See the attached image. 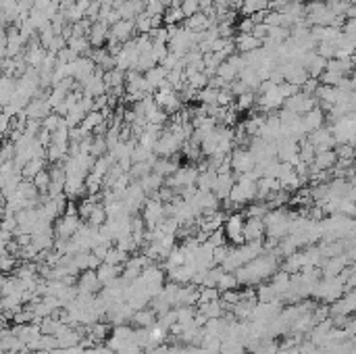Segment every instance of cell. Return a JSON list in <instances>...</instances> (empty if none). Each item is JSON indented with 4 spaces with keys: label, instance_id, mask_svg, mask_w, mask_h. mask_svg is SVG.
<instances>
[{
    "label": "cell",
    "instance_id": "6da1fadb",
    "mask_svg": "<svg viewBox=\"0 0 356 354\" xmlns=\"http://www.w3.org/2000/svg\"><path fill=\"white\" fill-rule=\"evenodd\" d=\"M258 38H254V35H248V33H244L242 38L238 40V46H240V50H254L256 46H258Z\"/></svg>",
    "mask_w": 356,
    "mask_h": 354
},
{
    "label": "cell",
    "instance_id": "7a4b0ae2",
    "mask_svg": "<svg viewBox=\"0 0 356 354\" xmlns=\"http://www.w3.org/2000/svg\"><path fill=\"white\" fill-rule=\"evenodd\" d=\"M209 27V21H206V17L204 15H194V17H190V21H187V29H206Z\"/></svg>",
    "mask_w": 356,
    "mask_h": 354
},
{
    "label": "cell",
    "instance_id": "3957f363",
    "mask_svg": "<svg viewBox=\"0 0 356 354\" xmlns=\"http://www.w3.org/2000/svg\"><path fill=\"white\" fill-rule=\"evenodd\" d=\"M131 27H134V23H131V21H119V23L115 25V35H117V40L127 38V35L131 33Z\"/></svg>",
    "mask_w": 356,
    "mask_h": 354
},
{
    "label": "cell",
    "instance_id": "277c9868",
    "mask_svg": "<svg viewBox=\"0 0 356 354\" xmlns=\"http://www.w3.org/2000/svg\"><path fill=\"white\" fill-rule=\"evenodd\" d=\"M104 35H106V25L104 23H98V25H94L92 29V44H100L104 40Z\"/></svg>",
    "mask_w": 356,
    "mask_h": 354
}]
</instances>
